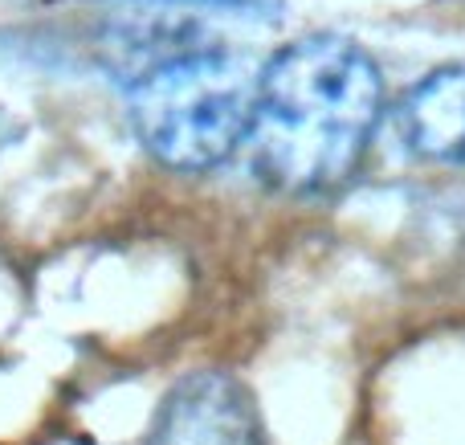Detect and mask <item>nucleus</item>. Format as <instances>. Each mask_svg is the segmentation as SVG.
<instances>
[{
    "mask_svg": "<svg viewBox=\"0 0 465 445\" xmlns=\"http://www.w3.org/2000/svg\"><path fill=\"white\" fill-rule=\"evenodd\" d=\"M384 78L368 49L335 33H311L262 65L249 152L262 184L290 196L339 188L371 143Z\"/></svg>",
    "mask_w": 465,
    "mask_h": 445,
    "instance_id": "f257e3e1",
    "label": "nucleus"
},
{
    "mask_svg": "<svg viewBox=\"0 0 465 445\" xmlns=\"http://www.w3.org/2000/svg\"><path fill=\"white\" fill-rule=\"evenodd\" d=\"M114 65L139 143L176 172H209L249 135L257 78L249 57L196 25H160L127 45Z\"/></svg>",
    "mask_w": 465,
    "mask_h": 445,
    "instance_id": "f03ea898",
    "label": "nucleus"
},
{
    "mask_svg": "<svg viewBox=\"0 0 465 445\" xmlns=\"http://www.w3.org/2000/svg\"><path fill=\"white\" fill-rule=\"evenodd\" d=\"M143 445H270V433L245 384L204 368L172 384Z\"/></svg>",
    "mask_w": 465,
    "mask_h": 445,
    "instance_id": "7ed1b4c3",
    "label": "nucleus"
},
{
    "mask_svg": "<svg viewBox=\"0 0 465 445\" xmlns=\"http://www.w3.org/2000/svg\"><path fill=\"white\" fill-rule=\"evenodd\" d=\"M396 131L420 160L465 168V62L429 70L396 106Z\"/></svg>",
    "mask_w": 465,
    "mask_h": 445,
    "instance_id": "20e7f679",
    "label": "nucleus"
},
{
    "mask_svg": "<svg viewBox=\"0 0 465 445\" xmlns=\"http://www.w3.org/2000/svg\"><path fill=\"white\" fill-rule=\"evenodd\" d=\"M163 5H193V8H225V13H257L273 0H163Z\"/></svg>",
    "mask_w": 465,
    "mask_h": 445,
    "instance_id": "39448f33",
    "label": "nucleus"
}]
</instances>
